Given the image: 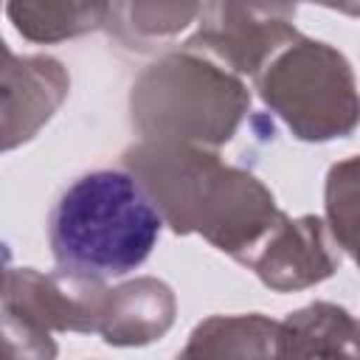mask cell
I'll return each mask as SVG.
<instances>
[{"instance_id": "obj_7", "label": "cell", "mask_w": 360, "mask_h": 360, "mask_svg": "<svg viewBox=\"0 0 360 360\" xmlns=\"http://www.w3.org/2000/svg\"><path fill=\"white\" fill-rule=\"evenodd\" d=\"M276 292H292L329 278L340 264L338 242L321 217H281L262 245L242 262Z\"/></svg>"}, {"instance_id": "obj_4", "label": "cell", "mask_w": 360, "mask_h": 360, "mask_svg": "<svg viewBox=\"0 0 360 360\" xmlns=\"http://www.w3.org/2000/svg\"><path fill=\"white\" fill-rule=\"evenodd\" d=\"M256 90L301 141L346 138L357 127L354 70L326 42L298 34L256 73Z\"/></svg>"}, {"instance_id": "obj_15", "label": "cell", "mask_w": 360, "mask_h": 360, "mask_svg": "<svg viewBox=\"0 0 360 360\" xmlns=\"http://www.w3.org/2000/svg\"><path fill=\"white\" fill-rule=\"evenodd\" d=\"M8 259H11V256H8V250H6V245H0V267H3V264H6Z\"/></svg>"}, {"instance_id": "obj_16", "label": "cell", "mask_w": 360, "mask_h": 360, "mask_svg": "<svg viewBox=\"0 0 360 360\" xmlns=\"http://www.w3.org/2000/svg\"><path fill=\"white\" fill-rule=\"evenodd\" d=\"M0 152H3V146H0Z\"/></svg>"}, {"instance_id": "obj_6", "label": "cell", "mask_w": 360, "mask_h": 360, "mask_svg": "<svg viewBox=\"0 0 360 360\" xmlns=\"http://www.w3.org/2000/svg\"><path fill=\"white\" fill-rule=\"evenodd\" d=\"M70 90L65 65L53 56H17L0 37V146L31 141L62 107Z\"/></svg>"}, {"instance_id": "obj_9", "label": "cell", "mask_w": 360, "mask_h": 360, "mask_svg": "<svg viewBox=\"0 0 360 360\" xmlns=\"http://www.w3.org/2000/svg\"><path fill=\"white\" fill-rule=\"evenodd\" d=\"M177 301L166 281L141 276L110 290L101 338L110 346H146L160 340L174 323Z\"/></svg>"}, {"instance_id": "obj_14", "label": "cell", "mask_w": 360, "mask_h": 360, "mask_svg": "<svg viewBox=\"0 0 360 360\" xmlns=\"http://www.w3.org/2000/svg\"><path fill=\"white\" fill-rule=\"evenodd\" d=\"M0 360H56V343L0 307Z\"/></svg>"}, {"instance_id": "obj_12", "label": "cell", "mask_w": 360, "mask_h": 360, "mask_svg": "<svg viewBox=\"0 0 360 360\" xmlns=\"http://www.w3.org/2000/svg\"><path fill=\"white\" fill-rule=\"evenodd\" d=\"M326 217L329 233L349 256H354V231H357V158H346L332 166L326 177Z\"/></svg>"}, {"instance_id": "obj_8", "label": "cell", "mask_w": 360, "mask_h": 360, "mask_svg": "<svg viewBox=\"0 0 360 360\" xmlns=\"http://www.w3.org/2000/svg\"><path fill=\"white\" fill-rule=\"evenodd\" d=\"M273 360H360L354 315L329 301L290 312L278 321Z\"/></svg>"}, {"instance_id": "obj_11", "label": "cell", "mask_w": 360, "mask_h": 360, "mask_svg": "<svg viewBox=\"0 0 360 360\" xmlns=\"http://www.w3.org/2000/svg\"><path fill=\"white\" fill-rule=\"evenodd\" d=\"M14 28L31 42H62L98 28L110 6L107 3H8Z\"/></svg>"}, {"instance_id": "obj_10", "label": "cell", "mask_w": 360, "mask_h": 360, "mask_svg": "<svg viewBox=\"0 0 360 360\" xmlns=\"http://www.w3.org/2000/svg\"><path fill=\"white\" fill-rule=\"evenodd\" d=\"M278 321L248 315H211L194 326L177 360H273Z\"/></svg>"}, {"instance_id": "obj_3", "label": "cell", "mask_w": 360, "mask_h": 360, "mask_svg": "<svg viewBox=\"0 0 360 360\" xmlns=\"http://www.w3.org/2000/svg\"><path fill=\"white\" fill-rule=\"evenodd\" d=\"M248 110L245 82L194 51L160 56L129 93L132 127L146 143L217 149L236 135Z\"/></svg>"}, {"instance_id": "obj_1", "label": "cell", "mask_w": 360, "mask_h": 360, "mask_svg": "<svg viewBox=\"0 0 360 360\" xmlns=\"http://www.w3.org/2000/svg\"><path fill=\"white\" fill-rule=\"evenodd\" d=\"M121 158L174 233H200L239 264L284 217L256 174L214 149L138 141Z\"/></svg>"}, {"instance_id": "obj_5", "label": "cell", "mask_w": 360, "mask_h": 360, "mask_svg": "<svg viewBox=\"0 0 360 360\" xmlns=\"http://www.w3.org/2000/svg\"><path fill=\"white\" fill-rule=\"evenodd\" d=\"M292 6L256 3H202L197 11V31L186 51H208L233 76H253L284 48L298 31L292 25Z\"/></svg>"}, {"instance_id": "obj_2", "label": "cell", "mask_w": 360, "mask_h": 360, "mask_svg": "<svg viewBox=\"0 0 360 360\" xmlns=\"http://www.w3.org/2000/svg\"><path fill=\"white\" fill-rule=\"evenodd\" d=\"M163 219L146 188L118 169L73 180L48 219L51 253L62 273L107 281L146 262Z\"/></svg>"}, {"instance_id": "obj_13", "label": "cell", "mask_w": 360, "mask_h": 360, "mask_svg": "<svg viewBox=\"0 0 360 360\" xmlns=\"http://www.w3.org/2000/svg\"><path fill=\"white\" fill-rule=\"evenodd\" d=\"M112 8L129 17L124 25L135 31V37H146V39L180 34L197 20L200 11L197 3H135V6H112Z\"/></svg>"}]
</instances>
